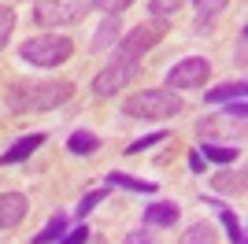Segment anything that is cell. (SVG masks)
Here are the masks:
<instances>
[{
  "label": "cell",
  "mask_w": 248,
  "mask_h": 244,
  "mask_svg": "<svg viewBox=\"0 0 248 244\" xmlns=\"http://www.w3.org/2000/svg\"><path fill=\"white\" fill-rule=\"evenodd\" d=\"M74 96L71 81H15L8 92H4V104H8L15 115H30V111H56Z\"/></svg>",
  "instance_id": "6da1fadb"
},
{
  "label": "cell",
  "mask_w": 248,
  "mask_h": 244,
  "mask_svg": "<svg viewBox=\"0 0 248 244\" xmlns=\"http://www.w3.org/2000/svg\"><path fill=\"white\" fill-rule=\"evenodd\" d=\"M182 96L170 89H141V92H130L123 100V111L130 119H148V122H163V119H174L182 115Z\"/></svg>",
  "instance_id": "7a4b0ae2"
},
{
  "label": "cell",
  "mask_w": 248,
  "mask_h": 244,
  "mask_svg": "<svg viewBox=\"0 0 248 244\" xmlns=\"http://www.w3.org/2000/svg\"><path fill=\"white\" fill-rule=\"evenodd\" d=\"M71 52H74L71 37H63V33H37V37H30L19 48V60L37 67V71H52V67L71 60Z\"/></svg>",
  "instance_id": "3957f363"
},
{
  "label": "cell",
  "mask_w": 248,
  "mask_h": 244,
  "mask_svg": "<svg viewBox=\"0 0 248 244\" xmlns=\"http://www.w3.org/2000/svg\"><path fill=\"white\" fill-rule=\"evenodd\" d=\"M163 37H167V19L141 22V26H134L130 33H123V37L115 41L111 63H141V56H145V52H152Z\"/></svg>",
  "instance_id": "277c9868"
},
{
  "label": "cell",
  "mask_w": 248,
  "mask_h": 244,
  "mask_svg": "<svg viewBox=\"0 0 248 244\" xmlns=\"http://www.w3.org/2000/svg\"><path fill=\"white\" fill-rule=\"evenodd\" d=\"M89 8H93V0H37L33 4V19H37V26L60 30V26H71V22L85 19Z\"/></svg>",
  "instance_id": "5b68a950"
},
{
  "label": "cell",
  "mask_w": 248,
  "mask_h": 244,
  "mask_svg": "<svg viewBox=\"0 0 248 244\" xmlns=\"http://www.w3.org/2000/svg\"><path fill=\"white\" fill-rule=\"evenodd\" d=\"M211 78V60L207 56H186L167 71V89H204Z\"/></svg>",
  "instance_id": "8992f818"
},
{
  "label": "cell",
  "mask_w": 248,
  "mask_h": 244,
  "mask_svg": "<svg viewBox=\"0 0 248 244\" xmlns=\"http://www.w3.org/2000/svg\"><path fill=\"white\" fill-rule=\"evenodd\" d=\"M141 74V63H108L93 81H89V89L96 96H115V92H123L130 81H137Z\"/></svg>",
  "instance_id": "52a82bcc"
},
{
  "label": "cell",
  "mask_w": 248,
  "mask_h": 244,
  "mask_svg": "<svg viewBox=\"0 0 248 244\" xmlns=\"http://www.w3.org/2000/svg\"><path fill=\"white\" fill-rule=\"evenodd\" d=\"M245 133V122H233L226 115H204L197 122V137L200 141H233Z\"/></svg>",
  "instance_id": "ba28073f"
},
{
  "label": "cell",
  "mask_w": 248,
  "mask_h": 244,
  "mask_svg": "<svg viewBox=\"0 0 248 244\" xmlns=\"http://www.w3.org/2000/svg\"><path fill=\"white\" fill-rule=\"evenodd\" d=\"M178 214H182V207H178L174 200H155L141 211V226H145V229H174Z\"/></svg>",
  "instance_id": "9c48e42d"
},
{
  "label": "cell",
  "mask_w": 248,
  "mask_h": 244,
  "mask_svg": "<svg viewBox=\"0 0 248 244\" xmlns=\"http://www.w3.org/2000/svg\"><path fill=\"white\" fill-rule=\"evenodd\" d=\"M30 214V200L22 193H0V229H15Z\"/></svg>",
  "instance_id": "30bf717a"
},
{
  "label": "cell",
  "mask_w": 248,
  "mask_h": 244,
  "mask_svg": "<svg viewBox=\"0 0 248 244\" xmlns=\"http://www.w3.org/2000/svg\"><path fill=\"white\" fill-rule=\"evenodd\" d=\"M41 144H45V133H26V137H19V141L8 144V152H0V163H4V167H11V163H26Z\"/></svg>",
  "instance_id": "8fae6325"
},
{
  "label": "cell",
  "mask_w": 248,
  "mask_h": 244,
  "mask_svg": "<svg viewBox=\"0 0 248 244\" xmlns=\"http://www.w3.org/2000/svg\"><path fill=\"white\" fill-rule=\"evenodd\" d=\"M67 152L71 155H96L100 152V137H96L93 130H74L71 137H67Z\"/></svg>",
  "instance_id": "7c38bea8"
},
{
  "label": "cell",
  "mask_w": 248,
  "mask_h": 244,
  "mask_svg": "<svg viewBox=\"0 0 248 244\" xmlns=\"http://www.w3.org/2000/svg\"><path fill=\"white\" fill-rule=\"evenodd\" d=\"M108 189H130V193H145V196H152V193H155V182H141V178H134V174L111 170V174H108Z\"/></svg>",
  "instance_id": "4fadbf2b"
},
{
  "label": "cell",
  "mask_w": 248,
  "mask_h": 244,
  "mask_svg": "<svg viewBox=\"0 0 248 244\" xmlns=\"http://www.w3.org/2000/svg\"><path fill=\"white\" fill-rule=\"evenodd\" d=\"M197 152L204 155V159H211V163H222V167H230V163L241 159V152L233 148V144H215V141H204Z\"/></svg>",
  "instance_id": "5bb4252c"
},
{
  "label": "cell",
  "mask_w": 248,
  "mask_h": 244,
  "mask_svg": "<svg viewBox=\"0 0 248 244\" xmlns=\"http://www.w3.org/2000/svg\"><path fill=\"white\" fill-rule=\"evenodd\" d=\"M119 15H104V22L96 26V37H93V52H104V48H111L115 41H119Z\"/></svg>",
  "instance_id": "9a60e30c"
},
{
  "label": "cell",
  "mask_w": 248,
  "mask_h": 244,
  "mask_svg": "<svg viewBox=\"0 0 248 244\" xmlns=\"http://www.w3.org/2000/svg\"><path fill=\"white\" fill-rule=\"evenodd\" d=\"M207 203L218 211V222L226 226V237H230V244H245V229H241V222H237V214L230 211V207H222V203H215V196H207Z\"/></svg>",
  "instance_id": "2e32d148"
},
{
  "label": "cell",
  "mask_w": 248,
  "mask_h": 244,
  "mask_svg": "<svg viewBox=\"0 0 248 244\" xmlns=\"http://www.w3.org/2000/svg\"><path fill=\"white\" fill-rule=\"evenodd\" d=\"M63 233H67V214H52L48 226H45L41 233H33V241H30V244H60V241H63Z\"/></svg>",
  "instance_id": "e0dca14e"
},
{
  "label": "cell",
  "mask_w": 248,
  "mask_h": 244,
  "mask_svg": "<svg viewBox=\"0 0 248 244\" xmlns=\"http://www.w3.org/2000/svg\"><path fill=\"white\" fill-rule=\"evenodd\" d=\"M245 78L241 81H226V85H215V89L211 92H204V100L207 104H226V100H241V96H245Z\"/></svg>",
  "instance_id": "ac0fdd59"
},
{
  "label": "cell",
  "mask_w": 248,
  "mask_h": 244,
  "mask_svg": "<svg viewBox=\"0 0 248 244\" xmlns=\"http://www.w3.org/2000/svg\"><path fill=\"white\" fill-rule=\"evenodd\" d=\"M211 189L215 193H245V174L241 170H218L211 178Z\"/></svg>",
  "instance_id": "d6986e66"
},
{
  "label": "cell",
  "mask_w": 248,
  "mask_h": 244,
  "mask_svg": "<svg viewBox=\"0 0 248 244\" xmlns=\"http://www.w3.org/2000/svg\"><path fill=\"white\" fill-rule=\"evenodd\" d=\"M182 244H215V226H211V222H193V226H186Z\"/></svg>",
  "instance_id": "ffe728a7"
},
{
  "label": "cell",
  "mask_w": 248,
  "mask_h": 244,
  "mask_svg": "<svg viewBox=\"0 0 248 244\" xmlns=\"http://www.w3.org/2000/svg\"><path fill=\"white\" fill-rule=\"evenodd\" d=\"M182 8H186V0H148L152 19H170V15H178Z\"/></svg>",
  "instance_id": "44dd1931"
},
{
  "label": "cell",
  "mask_w": 248,
  "mask_h": 244,
  "mask_svg": "<svg viewBox=\"0 0 248 244\" xmlns=\"http://www.w3.org/2000/svg\"><path fill=\"white\" fill-rule=\"evenodd\" d=\"M104 196H108V189H93V193H85L82 200H78V218H85V214H93V207H100L104 203Z\"/></svg>",
  "instance_id": "7402d4cb"
},
{
  "label": "cell",
  "mask_w": 248,
  "mask_h": 244,
  "mask_svg": "<svg viewBox=\"0 0 248 244\" xmlns=\"http://www.w3.org/2000/svg\"><path fill=\"white\" fill-rule=\"evenodd\" d=\"M11 33H15V11L8 4H0V48L11 41Z\"/></svg>",
  "instance_id": "603a6c76"
},
{
  "label": "cell",
  "mask_w": 248,
  "mask_h": 244,
  "mask_svg": "<svg viewBox=\"0 0 248 244\" xmlns=\"http://www.w3.org/2000/svg\"><path fill=\"white\" fill-rule=\"evenodd\" d=\"M193 4H197V15H200V19H204V22H211V19L218 15V11H226V4H230V0H193Z\"/></svg>",
  "instance_id": "cb8c5ba5"
},
{
  "label": "cell",
  "mask_w": 248,
  "mask_h": 244,
  "mask_svg": "<svg viewBox=\"0 0 248 244\" xmlns=\"http://www.w3.org/2000/svg\"><path fill=\"white\" fill-rule=\"evenodd\" d=\"M159 141H167V130H159V133H145V137H137L130 148H126V155H141L145 148H152V144H159Z\"/></svg>",
  "instance_id": "d4e9b609"
},
{
  "label": "cell",
  "mask_w": 248,
  "mask_h": 244,
  "mask_svg": "<svg viewBox=\"0 0 248 244\" xmlns=\"http://www.w3.org/2000/svg\"><path fill=\"white\" fill-rule=\"evenodd\" d=\"M93 8L104 15H123L126 8H134V0H93Z\"/></svg>",
  "instance_id": "484cf974"
},
{
  "label": "cell",
  "mask_w": 248,
  "mask_h": 244,
  "mask_svg": "<svg viewBox=\"0 0 248 244\" xmlns=\"http://www.w3.org/2000/svg\"><path fill=\"white\" fill-rule=\"evenodd\" d=\"M226 119H233V122H245L248 119V107H245V96H241V100H226Z\"/></svg>",
  "instance_id": "4316f807"
},
{
  "label": "cell",
  "mask_w": 248,
  "mask_h": 244,
  "mask_svg": "<svg viewBox=\"0 0 248 244\" xmlns=\"http://www.w3.org/2000/svg\"><path fill=\"white\" fill-rule=\"evenodd\" d=\"M89 237H93V233H89V226H78L74 233H63V241H60V244H85Z\"/></svg>",
  "instance_id": "83f0119b"
},
{
  "label": "cell",
  "mask_w": 248,
  "mask_h": 244,
  "mask_svg": "<svg viewBox=\"0 0 248 244\" xmlns=\"http://www.w3.org/2000/svg\"><path fill=\"white\" fill-rule=\"evenodd\" d=\"M123 244H155V237L148 233L145 226H141V229H134V233H126V241Z\"/></svg>",
  "instance_id": "f1b7e54d"
},
{
  "label": "cell",
  "mask_w": 248,
  "mask_h": 244,
  "mask_svg": "<svg viewBox=\"0 0 248 244\" xmlns=\"http://www.w3.org/2000/svg\"><path fill=\"white\" fill-rule=\"evenodd\" d=\"M189 170H193V174H200V170H204V155H200L197 148L189 152Z\"/></svg>",
  "instance_id": "f546056e"
},
{
  "label": "cell",
  "mask_w": 248,
  "mask_h": 244,
  "mask_svg": "<svg viewBox=\"0 0 248 244\" xmlns=\"http://www.w3.org/2000/svg\"><path fill=\"white\" fill-rule=\"evenodd\" d=\"M85 244H104V237H96V233H93V237H89Z\"/></svg>",
  "instance_id": "4dcf8cb0"
}]
</instances>
